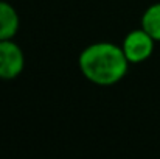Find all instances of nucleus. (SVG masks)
<instances>
[{
  "instance_id": "3",
  "label": "nucleus",
  "mask_w": 160,
  "mask_h": 159,
  "mask_svg": "<svg viewBox=\"0 0 160 159\" xmlns=\"http://www.w3.org/2000/svg\"><path fill=\"white\" fill-rule=\"evenodd\" d=\"M25 66V58L22 49L12 41H0V80L17 78Z\"/></svg>"
},
{
  "instance_id": "5",
  "label": "nucleus",
  "mask_w": 160,
  "mask_h": 159,
  "mask_svg": "<svg viewBox=\"0 0 160 159\" xmlns=\"http://www.w3.org/2000/svg\"><path fill=\"white\" fill-rule=\"evenodd\" d=\"M142 28L156 42H160V2L146 8L142 16Z\"/></svg>"
},
{
  "instance_id": "1",
  "label": "nucleus",
  "mask_w": 160,
  "mask_h": 159,
  "mask_svg": "<svg viewBox=\"0 0 160 159\" xmlns=\"http://www.w3.org/2000/svg\"><path fill=\"white\" fill-rule=\"evenodd\" d=\"M82 75L93 84L112 86L124 78L129 61L121 47L112 42H95L87 45L78 59Z\"/></svg>"
},
{
  "instance_id": "2",
  "label": "nucleus",
  "mask_w": 160,
  "mask_h": 159,
  "mask_svg": "<svg viewBox=\"0 0 160 159\" xmlns=\"http://www.w3.org/2000/svg\"><path fill=\"white\" fill-rule=\"evenodd\" d=\"M154 44L156 41L143 28H138L128 33V36L124 38L121 44V49L124 52V56L128 58L129 64H140L152 55Z\"/></svg>"
},
{
  "instance_id": "4",
  "label": "nucleus",
  "mask_w": 160,
  "mask_h": 159,
  "mask_svg": "<svg viewBox=\"0 0 160 159\" xmlns=\"http://www.w3.org/2000/svg\"><path fill=\"white\" fill-rule=\"evenodd\" d=\"M19 14L8 2L0 0V41L12 39L19 30Z\"/></svg>"
}]
</instances>
